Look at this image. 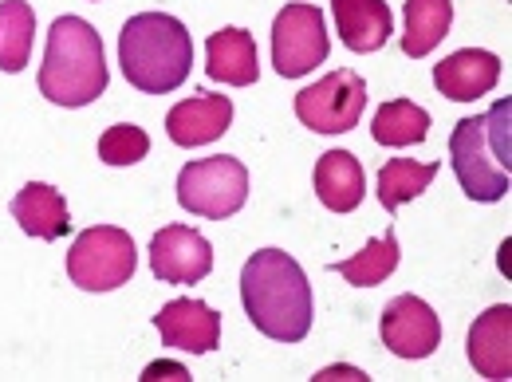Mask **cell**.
Instances as JSON below:
<instances>
[{
	"instance_id": "cell-6",
	"label": "cell",
	"mask_w": 512,
	"mask_h": 382,
	"mask_svg": "<svg viewBox=\"0 0 512 382\" xmlns=\"http://www.w3.org/2000/svg\"><path fill=\"white\" fill-rule=\"evenodd\" d=\"M178 201H182V209H190L193 217H209V221H225V217L241 213L245 201H249L245 162H237L229 154H217V158H197L190 166H182Z\"/></svg>"
},
{
	"instance_id": "cell-11",
	"label": "cell",
	"mask_w": 512,
	"mask_h": 382,
	"mask_svg": "<svg viewBox=\"0 0 512 382\" xmlns=\"http://www.w3.org/2000/svg\"><path fill=\"white\" fill-rule=\"evenodd\" d=\"M154 327L166 347L190 351V355H209L221 343V316L201 300H170L154 316Z\"/></svg>"
},
{
	"instance_id": "cell-25",
	"label": "cell",
	"mask_w": 512,
	"mask_h": 382,
	"mask_svg": "<svg viewBox=\"0 0 512 382\" xmlns=\"http://www.w3.org/2000/svg\"><path fill=\"white\" fill-rule=\"evenodd\" d=\"M158 375H174V379H190L182 367H174V363H154V367H146V375L142 379H158Z\"/></svg>"
},
{
	"instance_id": "cell-17",
	"label": "cell",
	"mask_w": 512,
	"mask_h": 382,
	"mask_svg": "<svg viewBox=\"0 0 512 382\" xmlns=\"http://www.w3.org/2000/svg\"><path fill=\"white\" fill-rule=\"evenodd\" d=\"M12 217L36 241H60L71 229V213H67L64 193L56 190V186H44V182H28L24 190L12 197Z\"/></svg>"
},
{
	"instance_id": "cell-2",
	"label": "cell",
	"mask_w": 512,
	"mask_h": 382,
	"mask_svg": "<svg viewBox=\"0 0 512 382\" xmlns=\"http://www.w3.org/2000/svg\"><path fill=\"white\" fill-rule=\"evenodd\" d=\"M190 28L170 12H138L119 32V67L142 95H170L190 79Z\"/></svg>"
},
{
	"instance_id": "cell-8",
	"label": "cell",
	"mask_w": 512,
	"mask_h": 382,
	"mask_svg": "<svg viewBox=\"0 0 512 382\" xmlns=\"http://www.w3.org/2000/svg\"><path fill=\"white\" fill-rule=\"evenodd\" d=\"M331 40L316 4H284L272 20V64L284 79H300L327 60Z\"/></svg>"
},
{
	"instance_id": "cell-15",
	"label": "cell",
	"mask_w": 512,
	"mask_h": 382,
	"mask_svg": "<svg viewBox=\"0 0 512 382\" xmlns=\"http://www.w3.org/2000/svg\"><path fill=\"white\" fill-rule=\"evenodd\" d=\"M331 16L339 28V40L359 56L379 52L394 32V16L386 0H331Z\"/></svg>"
},
{
	"instance_id": "cell-10",
	"label": "cell",
	"mask_w": 512,
	"mask_h": 382,
	"mask_svg": "<svg viewBox=\"0 0 512 382\" xmlns=\"http://www.w3.org/2000/svg\"><path fill=\"white\" fill-rule=\"evenodd\" d=\"M150 268L162 284H197L213 272V245L190 225H166L150 241Z\"/></svg>"
},
{
	"instance_id": "cell-20",
	"label": "cell",
	"mask_w": 512,
	"mask_h": 382,
	"mask_svg": "<svg viewBox=\"0 0 512 382\" xmlns=\"http://www.w3.org/2000/svg\"><path fill=\"white\" fill-rule=\"evenodd\" d=\"M36 12L28 0H0V71L16 75L32 60Z\"/></svg>"
},
{
	"instance_id": "cell-24",
	"label": "cell",
	"mask_w": 512,
	"mask_h": 382,
	"mask_svg": "<svg viewBox=\"0 0 512 382\" xmlns=\"http://www.w3.org/2000/svg\"><path fill=\"white\" fill-rule=\"evenodd\" d=\"M150 154V134L134 123H119L99 138V158L107 166H134Z\"/></svg>"
},
{
	"instance_id": "cell-1",
	"label": "cell",
	"mask_w": 512,
	"mask_h": 382,
	"mask_svg": "<svg viewBox=\"0 0 512 382\" xmlns=\"http://www.w3.org/2000/svg\"><path fill=\"white\" fill-rule=\"evenodd\" d=\"M241 304L256 331L276 343H300L312 331V284L284 249H260L245 260Z\"/></svg>"
},
{
	"instance_id": "cell-13",
	"label": "cell",
	"mask_w": 512,
	"mask_h": 382,
	"mask_svg": "<svg viewBox=\"0 0 512 382\" xmlns=\"http://www.w3.org/2000/svg\"><path fill=\"white\" fill-rule=\"evenodd\" d=\"M469 363L481 379H512V308L497 304L473 323L469 331Z\"/></svg>"
},
{
	"instance_id": "cell-16",
	"label": "cell",
	"mask_w": 512,
	"mask_h": 382,
	"mask_svg": "<svg viewBox=\"0 0 512 382\" xmlns=\"http://www.w3.org/2000/svg\"><path fill=\"white\" fill-rule=\"evenodd\" d=\"M312 186H316V197L331 213H351V209L363 205L367 178H363V166H359V158L351 150H327L316 162Z\"/></svg>"
},
{
	"instance_id": "cell-9",
	"label": "cell",
	"mask_w": 512,
	"mask_h": 382,
	"mask_svg": "<svg viewBox=\"0 0 512 382\" xmlns=\"http://www.w3.org/2000/svg\"><path fill=\"white\" fill-rule=\"evenodd\" d=\"M383 343L398 359H430L442 347V319L418 296H394L383 312Z\"/></svg>"
},
{
	"instance_id": "cell-23",
	"label": "cell",
	"mask_w": 512,
	"mask_h": 382,
	"mask_svg": "<svg viewBox=\"0 0 512 382\" xmlns=\"http://www.w3.org/2000/svg\"><path fill=\"white\" fill-rule=\"evenodd\" d=\"M398 256H402L398 253V233L386 229L383 237H375V241L363 245V253H355L351 260H339L335 272L347 284H355V288H375V284H383L386 276H394Z\"/></svg>"
},
{
	"instance_id": "cell-14",
	"label": "cell",
	"mask_w": 512,
	"mask_h": 382,
	"mask_svg": "<svg viewBox=\"0 0 512 382\" xmlns=\"http://www.w3.org/2000/svg\"><path fill=\"white\" fill-rule=\"evenodd\" d=\"M233 123V103L229 95H193L186 103H178L170 115H166V134L170 142L178 146H205V142H217Z\"/></svg>"
},
{
	"instance_id": "cell-22",
	"label": "cell",
	"mask_w": 512,
	"mask_h": 382,
	"mask_svg": "<svg viewBox=\"0 0 512 382\" xmlns=\"http://www.w3.org/2000/svg\"><path fill=\"white\" fill-rule=\"evenodd\" d=\"M438 162H410V158H390L383 170H379V201H383L386 213L402 209L406 201H414L418 193L430 190V182L438 178Z\"/></svg>"
},
{
	"instance_id": "cell-7",
	"label": "cell",
	"mask_w": 512,
	"mask_h": 382,
	"mask_svg": "<svg viewBox=\"0 0 512 382\" xmlns=\"http://www.w3.org/2000/svg\"><path fill=\"white\" fill-rule=\"evenodd\" d=\"M363 107H367V83L351 67L323 75L320 83L296 95V119L316 134H347L363 119Z\"/></svg>"
},
{
	"instance_id": "cell-4",
	"label": "cell",
	"mask_w": 512,
	"mask_h": 382,
	"mask_svg": "<svg viewBox=\"0 0 512 382\" xmlns=\"http://www.w3.org/2000/svg\"><path fill=\"white\" fill-rule=\"evenodd\" d=\"M509 115L512 99L493 103L489 115L461 119L449 134V162L465 197L501 201L512 186L509 174Z\"/></svg>"
},
{
	"instance_id": "cell-12",
	"label": "cell",
	"mask_w": 512,
	"mask_h": 382,
	"mask_svg": "<svg viewBox=\"0 0 512 382\" xmlns=\"http://www.w3.org/2000/svg\"><path fill=\"white\" fill-rule=\"evenodd\" d=\"M497 79H501V60L485 48H461L434 67L438 91L453 103H473V99L489 95L497 87Z\"/></svg>"
},
{
	"instance_id": "cell-21",
	"label": "cell",
	"mask_w": 512,
	"mask_h": 382,
	"mask_svg": "<svg viewBox=\"0 0 512 382\" xmlns=\"http://www.w3.org/2000/svg\"><path fill=\"white\" fill-rule=\"evenodd\" d=\"M371 134L379 146H418L426 142L430 134V111L410 103V99H394V103H383L375 111V123H371Z\"/></svg>"
},
{
	"instance_id": "cell-18",
	"label": "cell",
	"mask_w": 512,
	"mask_h": 382,
	"mask_svg": "<svg viewBox=\"0 0 512 382\" xmlns=\"http://www.w3.org/2000/svg\"><path fill=\"white\" fill-rule=\"evenodd\" d=\"M205 56H209V79L217 83H229V87H249L260 75V64H256V40L253 32L245 28H221L209 36L205 44Z\"/></svg>"
},
{
	"instance_id": "cell-3",
	"label": "cell",
	"mask_w": 512,
	"mask_h": 382,
	"mask_svg": "<svg viewBox=\"0 0 512 382\" xmlns=\"http://www.w3.org/2000/svg\"><path fill=\"white\" fill-rule=\"evenodd\" d=\"M107 91V56L99 32L83 16H60L48 32L40 95L56 107H87Z\"/></svg>"
},
{
	"instance_id": "cell-19",
	"label": "cell",
	"mask_w": 512,
	"mask_h": 382,
	"mask_svg": "<svg viewBox=\"0 0 512 382\" xmlns=\"http://www.w3.org/2000/svg\"><path fill=\"white\" fill-rule=\"evenodd\" d=\"M449 24H453V0H406L402 52L410 60L430 56L449 36Z\"/></svg>"
},
{
	"instance_id": "cell-5",
	"label": "cell",
	"mask_w": 512,
	"mask_h": 382,
	"mask_svg": "<svg viewBox=\"0 0 512 382\" xmlns=\"http://www.w3.org/2000/svg\"><path fill=\"white\" fill-rule=\"evenodd\" d=\"M138 268L134 237L115 225H91L75 237L67 253V276L83 292H111L123 288Z\"/></svg>"
}]
</instances>
